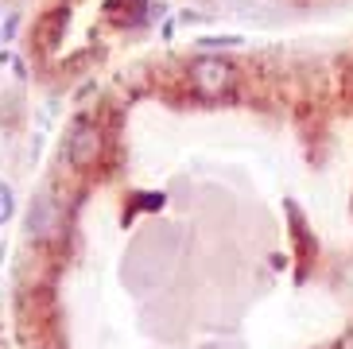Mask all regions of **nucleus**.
<instances>
[{
  "label": "nucleus",
  "instance_id": "nucleus-1",
  "mask_svg": "<svg viewBox=\"0 0 353 349\" xmlns=\"http://www.w3.org/2000/svg\"><path fill=\"white\" fill-rule=\"evenodd\" d=\"M187 86L198 97H225L237 90V66L221 54H198L187 66Z\"/></svg>",
  "mask_w": 353,
  "mask_h": 349
},
{
  "label": "nucleus",
  "instance_id": "nucleus-2",
  "mask_svg": "<svg viewBox=\"0 0 353 349\" xmlns=\"http://www.w3.org/2000/svg\"><path fill=\"white\" fill-rule=\"evenodd\" d=\"M105 152V136L94 121H74L66 136V159L74 167H94Z\"/></svg>",
  "mask_w": 353,
  "mask_h": 349
},
{
  "label": "nucleus",
  "instance_id": "nucleus-3",
  "mask_svg": "<svg viewBox=\"0 0 353 349\" xmlns=\"http://www.w3.org/2000/svg\"><path fill=\"white\" fill-rule=\"evenodd\" d=\"M63 35H66V8H51L39 23H35L32 39H35V47H39V51H54V47L63 43Z\"/></svg>",
  "mask_w": 353,
  "mask_h": 349
},
{
  "label": "nucleus",
  "instance_id": "nucleus-4",
  "mask_svg": "<svg viewBox=\"0 0 353 349\" xmlns=\"http://www.w3.org/2000/svg\"><path fill=\"white\" fill-rule=\"evenodd\" d=\"M51 221H54V206L47 202V198H39V202L32 206V217H28V233H32V237H47V233H51Z\"/></svg>",
  "mask_w": 353,
  "mask_h": 349
},
{
  "label": "nucleus",
  "instance_id": "nucleus-5",
  "mask_svg": "<svg viewBox=\"0 0 353 349\" xmlns=\"http://www.w3.org/2000/svg\"><path fill=\"white\" fill-rule=\"evenodd\" d=\"M8 214H12V190L8 186H0V221H4Z\"/></svg>",
  "mask_w": 353,
  "mask_h": 349
}]
</instances>
